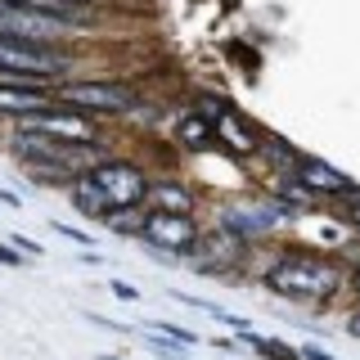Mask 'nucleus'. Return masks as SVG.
I'll return each mask as SVG.
<instances>
[{"mask_svg": "<svg viewBox=\"0 0 360 360\" xmlns=\"http://www.w3.org/2000/svg\"><path fill=\"white\" fill-rule=\"evenodd\" d=\"M54 230H59L63 239H72V243H86V248H90V234H86V230H72V225H63V221H54Z\"/></svg>", "mask_w": 360, "mask_h": 360, "instance_id": "nucleus-19", "label": "nucleus"}, {"mask_svg": "<svg viewBox=\"0 0 360 360\" xmlns=\"http://www.w3.org/2000/svg\"><path fill=\"white\" fill-rule=\"evenodd\" d=\"M239 338H243L248 347H252L257 356H266V360H302V352H292V347L275 342V338H262V333H252V329H243Z\"/></svg>", "mask_w": 360, "mask_h": 360, "instance_id": "nucleus-13", "label": "nucleus"}, {"mask_svg": "<svg viewBox=\"0 0 360 360\" xmlns=\"http://www.w3.org/2000/svg\"><path fill=\"white\" fill-rule=\"evenodd\" d=\"M140 239L153 243L158 252H194L198 225H194V217H189V212H158V207H149V212H144Z\"/></svg>", "mask_w": 360, "mask_h": 360, "instance_id": "nucleus-5", "label": "nucleus"}, {"mask_svg": "<svg viewBox=\"0 0 360 360\" xmlns=\"http://www.w3.org/2000/svg\"><path fill=\"white\" fill-rule=\"evenodd\" d=\"M207 135H212V127H207L202 117H185V122H180V140H189V144H202Z\"/></svg>", "mask_w": 360, "mask_h": 360, "instance_id": "nucleus-16", "label": "nucleus"}, {"mask_svg": "<svg viewBox=\"0 0 360 360\" xmlns=\"http://www.w3.org/2000/svg\"><path fill=\"white\" fill-rule=\"evenodd\" d=\"M59 104L77 112H131L140 108V95L122 82H72L59 90Z\"/></svg>", "mask_w": 360, "mask_h": 360, "instance_id": "nucleus-2", "label": "nucleus"}, {"mask_svg": "<svg viewBox=\"0 0 360 360\" xmlns=\"http://www.w3.org/2000/svg\"><path fill=\"white\" fill-rule=\"evenodd\" d=\"M347 333H352V338H356V342H360V307L352 311V320H347Z\"/></svg>", "mask_w": 360, "mask_h": 360, "instance_id": "nucleus-23", "label": "nucleus"}, {"mask_svg": "<svg viewBox=\"0 0 360 360\" xmlns=\"http://www.w3.org/2000/svg\"><path fill=\"white\" fill-rule=\"evenodd\" d=\"M0 202H5V207H18V194H9V189H0Z\"/></svg>", "mask_w": 360, "mask_h": 360, "instance_id": "nucleus-25", "label": "nucleus"}, {"mask_svg": "<svg viewBox=\"0 0 360 360\" xmlns=\"http://www.w3.org/2000/svg\"><path fill=\"white\" fill-rule=\"evenodd\" d=\"M14 248H22V252H41V243H37V239H27V234H18Z\"/></svg>", "mask_w": 360, "mask_h": 360, "instance_id": "nucleus-21", "label": "nucleus"}, {"mask_svg": "<svg viewBox=\"0 0 360 360\" xmlns=\"http://www.w3.org/2000/svg\"><path fill=\"white\" fill-rule=\"evenodd\" d=\"M292 180L315 198H338L352 189V176H342L338 167L320 162V158H292Z\"/></svg>", "mask_w": 360, "mask_h": 360, "instance_id": "nucleus-8", "label": "nucleus"}, {"mask_svg": "<svg viewBox=\"0 0 360 360\" xmlns=\"http://www.w3.org/2000/svg\"><path fill=\"white\" fill-rule=\"evenodd\" d=\"M329 202H333L338 221H342V225H356V230H360V189H356V185L347 189V194H338V198H329Z\"/></svg>", "mask_w": 360, "mask_h": 360, "instance_id": "nucleus-14", "label": "nucleus"}, {"mask_svg": "<svg viewBox=\"0 0 360 360\" xmlns=\"http://www.w3.org/2000/svg\"><path fill=\"white\" fill-rule=\"evenodd\" d=\"M108 288H112V297H122V302H140V292H135V288L127 284V279H112Z\"/></svg>", "mask_w": 360, "mask_h": 360, "instance_id": "nucleus-18", "label": "nucleus"}, {"mask_svg": "<svg viewBox=\"0 0 360 360\" xmlns=\"http://www.w3.org/2000/svg\"><path fill=\"white\" fill-rule=\"evenodd\" d=\"M68 194H72V202H77V212H82V217L99 221V225H108V217H112V202L104 198V189H99L95 180H90V172L72 176V185H68Z\"/></svg>", "mask_w": 360, "mask_h": 360, "instance_id": "nucleus-9", "label": "nucleus"}, {"mask_svg": "<svg viewBox=\"0 0 360 360\" xmlns=\"http://www.w3.org/2000/svg\"><path fill=\"white\" fill-rule=\"evenodd\" d=\"M68 59L50 45H32V41H9L0 37V72H27L37 82H50L54 72H63Z\"/></svg>", "mask_w": 360, "mask_h": 360, "instance_id": "nucleus-6", "label": "nucleus"}, {"mask_svg": "<svg viewBox=\"0 0 360 360\" xmlns=\"http://www.w3.org/2000/svg\"><path fill=\"white\" fill-rule=\"evenodd\" d=\"M90 180L104 189L112 212L117 207H140L144 194H149V176H144L135 162H122V158H104L99 167H90Z\"/></svg>", "mask_w": 360, "mask_h": 360, "instance_id": "nucleus-3", "label": "nucleus"}, {"mask_svg": "<svg viewBox=\"0 0 360 360\" xmlns=\"http://www.w3.org/2000/svg\"><path fill=\"white\" fill-rule=\"evenodd\" d=\"M225 225L239 230V234H262V230H270V217H262V212H252V217H248V212H230Z\"/></svg>", "mask_w": 360, "mask_h": 360, "instance_id": "nucleus-15", "label": "nucleus"}, {"mask_svg": "<svg viewBox=\"0 0 360 360\" xmlns=\"http://www.w3.org/2000/svg\"><path fill=\"white\" fill-rule=\"evenodd\" d=\"M104 360H112V356H104Z\"/></svg>", "mask_w": 360, "mask_h": 360, "instance_id": "nucleus-26", "label": "nucleus"}, {"mask_svg": "<svg viewBox=\"0 0 360 360\" xmlns=\"http://www.w3.org/2000/svg\"><path fill=\"white\" fill-rule=\"evenodd\" d=\"M302 356H307V360H333L324 347H302Z\"/></svg>", "mask_w": 360, "mask_h": 360, "instance_id": "nucleus-22", "label": "nucleus"}, {"mask_svg": "<svg viewBox=\"0 0 360 360\" xmlns=\"http://www.w3.org/2000/svg\"><path fill=\"white\" fill-rule=\"evenodd\" d=\"M149 333H162V338H172V342H185V347H194L198 338L189 333V329H180V324H162V320H153V329Z\"/></svg>", "mask_w": 360, "mask_h": 360, "instance_id": "nucleus-17", "label": "nucleus"}, {"mask_svg": "<svg viewBox=\"0 0 360 360\" xmlns=\"http://www.w3.org/2000/svg\"><path fill=\"white\" fill-rule=\"evenodd\" d=\"M86 5H90V0H86Z\"/></svg>", "mask_w": 360, "mask_h": 360, "instance_id": "nucleus-27", "label": "nucleus"}, {"mask_svg": "<svg viewBox=\"0 0 360 360\" xmlns=\"http://www.w3.org/2000/svg\"><path fill=\"white\" fill-rule=\"evenodd\" d=\"M37 108H50V90L45 86H5L0 82V112L22 117V112H37Z\"/></svg>", "mask_w": 360, "mask_h": 360, "instance_id": "nucleus-10", "label": "nucleus"}, {"mask_svg": "<svg viewBox=\"0 0 360 360\" xmlns=\"http://www.w3.org/2000/svg\"><path fill=\"white\" fill-rule=\"evenodd\" d=\"M18 131H45L54 140H72V144H99V127L77 108H37V112H22Z\"/></svg>", "mask_w": 360, "mask_h": 360, "instance_id": "nucleus-4", "label": "nucleus"}, {"mask_svg": "<svg viewBox=\"0 0 360 360\" xmlns=\"http://www.w3.org/2000/svg\"><path fill=\"white\" fill-rule=\"evenodd\" d=\"M14 5H27V9H37V14H50V18L68 22V27L90 18V5H86V0H14Z\"/></svg>", "mask_w": 360, "mask_h": 360, "instance_id": "nucleus-12", "label": "nucleus"}, {"mask_svg": "<svg viewBox=\"0 0 360 360\" xmlns=\"http://www.w3.org/2000/svg\"><path fill=\"white\" fill-rule=\"evenodd\" d=\"M68 22L50 18V14H37L27 5H14V0H0V37L9 41H32V45H50L59 41V32Z\"/></svg>", "mask_w": 360, "mask_h": 360, "instance_id": "nucleus-7", "label": "nucleus"}, {"mask_svg": "<svg viewBox=\"0 0 360 360\" xmlns=\"http://www.w3.org/2000/svg\"><path fill=\"white\" fill-rule=\"evenodd\" d=\"M266 288L279 292V297H292V302H320V297H333L342 288V266L333 257H311V252H288L279 257L275 266L266 270Z\"/></svg>", "mask_w": 360, "mask_h": 360, "instance_id": "nucleus-1", "label": "nucleus"}, {"mask_svg": "<svg viewBox=\"0 0 360 360\" xmlns=\"http://www.w3.org/2000/svg\"><path fill=\"white\" fill-rule=\"evenodd\" d=\"M0 266H22V252H9V248L0 243Z\"/></svg>", "mask_w": 360, "mask_h": 360, "instance_id": "nucleus-20", "label": "nucleus"}, {"mask_svg": "<svg viewBox=\"0 0 360 360\" xmlns=\"http://www.w3.org/2000/svg\"><path fill=\"white\" fill-rule=\"evenodd\" d=\"M144 202L158 207V212H194V194H189L185 185H176V180H149Z\"/></svg>", "mask_w": 360, "mask_h": 360, "instance_id": "nucleus-11", "label": "nucleus"}, {"mask_svg": "<svg viewBox=\"0 0 360 360\" xmlns=\"http://www.w3.org/2000/svg\"><path fill=\"white\" fill-rule=\"evenodd\" d=\"M347 288H352V297H356V302H360V266H356V270H352V279H347Z\"/></svg>", "mask_w": 360, "mask_h": 360, "instance_id": "nucleus-24", "label": "nucleus"}]
</instances>
